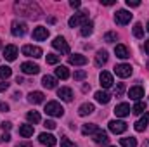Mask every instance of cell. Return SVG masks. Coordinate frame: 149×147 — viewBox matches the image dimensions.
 <instances>
[{
    "instance_id": "cell-24",
    "label": "cell",
    "mask_w": 149,
    "mask_h": 147,
    "mask_svg": "<svg viewBox=\"0 0 149 147\" xmlns=\"http://www.w3.org/2000/svg\"><path fill=\"white\" fill-rule=\"evenodd\" d=\"M114 54H116V57H120V59H127V57H130L128 49H127L125 45H121V43L114 47Z\"/></svg>"
},
{
    "instance_id": "cell-31",
    "label": "cell",
    "mask_w": 149,
    "mask_h": 147,
    "mask_svg": "<svg viewBox=\"0 0 149 147\" xmlns=\"http://www.w3.org/2000/svg\"><path fill=\"white\" fill-rule=\"evenodd\" d=\"M120 144L121 147H137V140L134 137H125V139H120Z\"/></svg>"
},
{
    "instance_id": "cell-3",
    "label": "cell",
    "mask_w": 149,
    "mask_h": 147,
    "mask_svg": "<svg viewBox=\"0 0 149 147\" xmlns=\"http://www.w3.org/2000/svg\"><path fill=\"white\" fill-rule=\"evenodd\" d=\"M85 23H88V12H85V10H81V12H78V14L71 16V17H70V21H68L70 28H78V26H83Z\"/></svg>"
},
{
    "instance_id": "cell-45",
    "label": "cell",
    "mask_w": 149,
    "mask_h": 147,
    "mask_svg": "<svg viewBox=\"0 0 149 147\" xmlns=\"http://www.w3.org/2000/svg\"><path fill=\"white\" fill-rule=\"evenodd\" d=\"M9 140H10V135H9V133L0 135V142H9Z\"/></svg>"
},
{
    "instance_id": "cell-33",
    "label": "cell",
    "mask_w": 149,
    "mask_h": 147,
    "mask_svg": "<svg viewBox=\"0 0 149 147\" xmlns=\"http://www.w3.org/2000/svg\"><path fill=\"white\" fill-rule=\"evenodd\" d=\"M10 74H12V69L9 66H0V80H7L10 78Z\"/></svg>"
},
{
    "instance_id": "cell-36",
    "label": "cell",
    "mask_w": 149,
    "mask_h": 147,
    "mask_svg": "<svg viewBox=\"0 0 149 147\" xmlns=\"http://www.w3.org/2000/svg\"><path fill=\"white\" fill-rule=\"evenodd\" d=\"M116 40H118V35H116L114 31H109V33L104 35V42H108V43H113V42H116Z\"/></svg>"
},
{
    "instance_id": "cell-49",
    "label": "cell",
    "mask_w": 149,
    "mask_h": 147,
    "mask_svg": "<svg viewBox=\"0 0 149 147\" xmlns=\"http://www.w3.org/2000/svg\"><path fill=\"white\" fill-rule=\"evenodd\" d=\"M16 147H33V146H31V142H23V144H17Z\"/></svg>"
},
{
    "instance_id": "cell-47",
    "label": "cell",
    "mask_w": 149,
    "mask_h": 147,
    "mask_svg": "<svg viewBox=\"0 0 149 147\" xmlns=\"http://www.w3.org/2000/svg\"><path fill=\"white\" fill-rule=\"evenodd\" d=\"M0 111H3V112H7V111H9V104H5V102H2V104H0Z\"/></svg>"
},
{
    "instance_id": "cell-37",
    "label": "cell",
    "mask_w": 149,
    "mask_h": 147,
    "mask_svg": "<svg viewBox=\"0 0 149 147\" xmlns=\"http://www.w3.org/2000/svg\"><path fill=\"white\" fill-rule=\"evenodd\" d=\"M125 92V83H116V88H114V95L116 97H121Z\"/></svg>"
},
{
    "instance_id": "cell-28",
    "label": "cell",
    "mask_w": 149,
    "mask_h": 147,
    "mask_svg": "<svg viewBox=\"0 0 149 147\" xmlns=\"http://www.w3.org/2000/svg\"><path fill=\"white\" fill-rule=\"evenodd\" d=\"M56 78L68 80V78H70V69H68L66 66H57V68H56Z\"/></svg>"
},
{
    "instance_id": "cell-40",
    "label": "cell",
    "mask_w": 149,
    "mask_h": 147,
    "mask_svg": "<svg viewBox=\"0 0 149 147\" xmlns=\"http://www.w3.org/2000/svg\"><path fill=\"white\" fill-rule=\"evenodd\" d=\"M73 76H74V80H78V81H80V80H83V78L87 76V73H85L83 69H78V71H74Z\"/></svg>"
},
{
    "instance_id": "cell-39",
    "label": "cell",
    "mask_w": 149,
    "mask_h": 147,
    "mask_svg": "<svg viewBox=\"0 0 149 147\" xmlns=\"http://www.w3.org/2000/svg\"><path fill=\"white\" fill-rule=\"evenodd\" d=\"M61 147H76V146H74V144L71 142V140H70V139L63 137V139H61Z\"/></svg>"
},
{
    "instance_id": "cell-38",
    "label": "cell",
    "mask_w": 149,
    "mask_h": 147,
    "mask_svg": "<svg viewBox=\"0 0 149 147\" xmlns=\"http://www.w3.org/2000/svg\"><path fill=\"white\" fill-rule=\"evenodd\" d=\"M59 62V55L56 54H47V64H57Z\"/></svg>"
},
{
    "instance_id": "cell-27",
    "label": "cell",
    "mask_w": 149,
    "mask_h": 147,
    "mask_svg": "<svg viewBox=\"0 0 149 147\" xmlns=\"http://www.w3.org/2000/svg\"><path fill=\"white\" fill-rule=\"evenodd\" d=\"M106 62H108V52H106V50H99L97 55H95V66L101 68V66L106 64Z\"/></svg>"
},
{
    "instance_id": "cell-46",
    "label": "cell",
    "mask_w": 149,
    "mask_h": 147,
    "mask_svg": "<svg viewBox=\"0 0 149 147\" xmlns=\"http://www.w3.org/2000/svg\"><path fill=\"white\" fill-rule=\"evenodd\" d=\"M7 88H9V83H7V81H2V83H0V92H5Z\"/></svg>"
},
{
    "instance_id": "cell-21",
    "label": "cell",
    "mask_w": 149,
    "mask_h": 147,
    "mask_svg": "<svg viewBox=\"0 0 149 147\" xmlns=\"http://www.w3.org/2000/svg\"><path fill=\"white\" fill-rule=\"evenodd\" d=\"M148 125H149V112H144V116L135 123V126H134V128H135L137 132H144V130L148 128Z\"/></svg>"
},
{
    "instance_id": "cell-18",
    "label": "cell",
    "mask_w": 149,
    "mask_h": 147,
    "mask_svg": "<svg viewBox=\"0 0 149 147\" xmlns=\"http://www.w3.org/2000/svg\"><path fill=\"white\" fill-rule=\"evenodd\" d=\"M128 95H130V99H134V101L139 102V101L144 97V88L139 87V85H135V87H132V88L128 90Z\"/></svg>"
},
{
    "instance_id": "cell-48",
    "label": "cell",
    "mask_w": 149,
    "mask_h": 147,
    "mask_svg": "<svg viewBox=\"0 0 149 147\" xmlns=\"http://www.w3.org/2000/svg\"><path fill=\"white\" fill-rule=\"evenodd\" d=\"M101 3H102V5H113L114 0H101Z\"/></svg>"
},
{
    "instance_id": "cell-4",
    "label": "cell",
    "mask_w": 149,
    "mask_h": 147,
    "mask_svg": "<svg viewBox=\"0 0 149 147\" xmlns=\"http://www.w3.org/2000/svg\"><path fill=\"white\" fill-rule=\"evenodd\" d=\"M26 31H28V24H26L24 21H14V23L10 24V33H12L14 37H24Z\"/></svg>"
},
{
    "instance_id": "cell-2",
    "label": "cell",
    "mask_w": 149,
    "mask_h": 147,
    "mask_svg": "<svg viewBox=\"0 0 149 147\" xmlns=\"http://www.w3.org/2000/svg\"><path fill=\"white\" fill-rule=\"evenodd\" d=\"M43 111H45L49 116H54V118H61V116L64 114V107H63L59 102H56V101L47 102V106H45V109Z\"/></svg>"
},
{
    "instance_id": "cell-23",
    "label": "cell",
    "mask_w": 149,
    "mask_h": 147,
    "mask_svg": "<svg viewBox=\"0 0 149 147\" xmlns=\"http://www.w3.org/2000/svg\"><path fill=\"white\" fill-rule=\"evenodd\" d=\"M95 101L99 102V104H108L109 101H111V95L108 94V92H104V90H99V92H95Z\"/></svg>"
},
{
    "instance_id": "cell-42",
    "label": "cell",
    "mask_w": 149,
    "mask_h": 147,
    "mask_svg": "<svg viewBox=\"0 0 149 147\" xmlns=\"http://www.w3.org/2000/svg\"><path fill=\"white\" fill-rule=\"evenodd\" d=\"M127 5H128V7H139L141 2H139V0H127Z\"/></svg>"
},
{
    "instance_id": "cell-41",
    "label": "cell",
    "mask_w": 149,
    "mask_h": 147,
    "mask_svg": "<svg viewBox=\"0 0 149 147\" xmlns=\"http://www.w3.org/2000/svg\"><path fill=\"white\" fill-rule=\"evenodd\" d=\"M43 126H45V128H49V130H54V128H56V121H52V119H45Z\"/></svg>"
},
{
    "instance_id": "cell-15",
    "label": "cell",
    "mask_w": 149,
    "mask_h": 147,
    "mask_svg": "<svg viewBox=\"0 0 149 147\" xmlns=\"http://www.w3.org/2000/svg\"><path fill=\"white\" fill-rule=\"evenodd\" d=\"M94 142H95L97 146H106V144L109 142V137H108V133H106L104 130H97V132L94 133Z\"/></svg>"
},
{
    "instance_id": "cell-8",
    "label": "cell",
    "mask_w": 149,
    "mask_h": 147,
    "mask_svg": "<svg viewBox=\"0 0 149 147\" xmlns=\"http://www.w3.org/2000/svg\"><path fill=\"white\" fill-rule=\"evenodd\" d=\"M108 126H109V132H113L114 135H120L127 130V123L121 121V119H113V121H109Z\"/></svg>"
},
{
    "instance_id": "cell-7",
    "label": "cell",
    "mask_w": 149,
    "mask_h": 147,
    "mask_svg": "<svg viewBox=\"0 0 149 147\" xmlns=\"http://www.w3.org/2000/svg\"><path fill=\"white\" fill-rule=\"evenodd\" d=\"M52 47H54L56 50H59L61 54H70V45H68V42H66L63 37H56L54 38Z\"/></svg>"
},
{
    "instance_id": "cell-19",
    "label": "cell",
    "mask_w": 149,
    "mask_h": 147,
    "mask_svg": "<svg viewBox=\"0 0 149 147\" xmlns=\"http://www.w3.org/2000/svg\"><path fill=\"white\" fill-rule=\"evenodd\" d=\"M42 85H43L47 90L56 88V85H57V78H56V76H50V74H45V76L42 78Z\"/></svg>"
},
{
    "instance_id": "cell-35",
    "label": "cell",
    "mask_w": 149,
    "mask_h": 147,
    "mask_svg": "<svg viewBox=\"0 0 149 147\" xmlns=\"http://www.w3.org/2000/svg\"><path fill=\"white\" fill-rule=\"evenodd\" d=\"M144 111H146V102H141V101L132 107V112H134V114H142Z\"/></svg>"
},
{
    "instance_id": "cell-44",
    "label": "cell",
    "mask_w": 149,
    "mask_h": 147,
    "mask_svg": "<svg viewBox=\"0 0 149 147\" xmlns=\"http://www.w3.org/2000/svg\"><path fill=\"white\" fill-rule=\"evenodd\" d=\"M70 5H71L73 9H78V7L81 5V2H80V0H71V2H70Z\"/></svg>"
},
{
    "instance_id": "cell-29",
    "label": "cell",
    "mask_w": 149,
    "mask_h": 147,
    "mask_svg": "<svg viewBox=\"0 0 149 147\" xmlns=\"http://www.w3.org/2000/svg\"><path fill=\"white\" fill-rule=\"evenodd\" d=\"M92 31H94V23H92V21H88V23H85V24L81 26L80 35H81V37H90V35H92Z\"/></svg>"
},
{
    "instance_id": "cell-51",
    "label": "cell",
    "mask_w": 149,
    "mask_h": 147,
    "mask_svg": "<svg viewBox=\"0 0 149 147\" xmlns=\"http://www.w3.org/2000/svg\"><path fill=\"white\" fill-rule=\"evenodd\" d=\"M144 147H149V140H146V142H144Z\"/></svg>"
},
{
    "instance_id": "cell-17",
    "label": "cell",
    "mask_w": 149,
    "mask_h": 147,
    "mask_svg": "<svg viewBox=\"0 0 149 147\" xmlns=\"http://www.w3.org/2000/svg\"><path fill=\"white\" fill-rule=\"evenodd\" d=\"M130 106L127 104V102H121V104H118L116 107H114V114L118 116V118H125V116H128L130 114Z\"/></svg>"
},
{
    "instance_id": "cell-10",
    "label": "cell",
    "mask_w": 149,
    "mask_h": 147,
    "mask_svg": "<svg viewBox=\"0 0 149 147\" xmlns=\"http://www.w3.org/2000/svg\"><path fill=\"white\" fill-rule=\"evenodd\" d=\"M38 140H40V144H43V146H47V147H54L57 144V139L54 135H50V133H40Z\"/></svg>"
},
{
    "instance_id": "cell-16",
    "label": "cell",
    "mask_w": 149,
    "mask_h": 147,
    "mask_svg": "<svg viewBox=\"0 0 149 147\" xmlns=\"http://www.w3.org/2000/svg\"><path fill=\"white\" fill-rule=\"evenodd\" d=\"M21 71L24 74H37L40 73V66L35 62H23L21 64Z\"/></svg>"
},
{
    "instance_id": "cell-30",
    "label": "cell",
    "mask_w": 149,
    "mask_h": 147,
    "mask_svg": "<svg viewBox=\"0 0 149 147\" xmlns=\"http://www.w3.org/2000/svg\"><path fill=\"white\" fill-rule=\"evenodd\" d=\"M97 130H99V128H97V125H94V123H87V125L81 126V133H83V135H94Z\"/></svg>"
},
{
    "instance_id": "cell-32",
    "label": "cell",
    "mask_w": 149,
    "mask_h": 147,
    "mask_svg": "<svg viewBox=\"0 0 149 147\" xmlns=\"http://www.w3.org/2000/svg\"><path fill=\"white\" fill-rule=\"evenodd\" d=\"M26 118H28V121L33 123V125H35V123H40V112H38V111H30V112L26 114Z\"/></svg>"
},
{
    "instance_id": "cell-50",
    "label": "cell",
    "mask_w": 149,
    "mask_h": 147,
    "mask_svg": "<svg viewBox=\"0 0 149 147\" xmlns=\"http://www.w3.org/2000/svg\"><path fill=\"white\" fill-rule=\"evenodd\" d=\"M144 50H146V54L149 55V40L146 42V43H144Z\"/></svg>"
},
{
    "instance_id": "cell-52",
    "label": "cell",
    "mask_w": 149,
    "mask_h": 147,
    "mask_svg": "<svg viewBox=\"0 0 149 147\" xmlns=\"http://www.w3.org/2000/svg\"><path fill=\"white\" fill-rule=\"evenodd\" d=\"M148 31H149V21H148Z\"/></svg>"
},
{
    "instance_id": "cell-1",
    "label": "cell",
    "mask_w": 149,
    "mask_h": 147,
    "mask_svg": "<svg viewBox=\"0 0 149 147\" xmlns=\"http://www.w3.org/2000/svg\"><path fill=\"white\" fill-rule=\"evenodd\" d=\"M14 9H16V12H19V16L31 17V19H38L40 14H42L40 5H38L37 2H31V0H28V2H17L14 5Z\"/></svg>"
},
{
    "instance_id": "cell-25",
    "label": "cell",
    "mask_w": 149,
    "mask_h": 147,
    "mask_svg": "<svg viewBox=\"0 0 149 147\" xmlns=\"http://www.w3.org/2000/svg\"><path fill=\"white\" fill-rule=\"evenodd\" d=\"M33 132H35L33 125H21V126H19V135H21V137H24V139L31 137V135H33Z\"/></svg>"
},
{
    "instance_id": "cell-9",
    "label": "cell",
    "mask_w": 149,
    "mask_h": 147,
    "mask_svg": "<svg viewBox=\"0 0 149 147\" xmlns=\"http://www.w3.org/2000/svg\"><path fill=\"white\" fill-rule=\"evenodd\" d=\"M132 66L130 64H118L116 68H114V73L116 76H120V78H128L130 74H132Z\"/></svg>"
},
{
    "instance_id": "cell-6",
    "label": "cell",
    "mask_w": 149,
    "mask_h": 147,
    "mask_svg": "<svg viewBox=\"0 0 149 147\" xmlns=\"http://www.w3.org/2000/svg\"><path fill=\"white\" fill-rule=\"evenodd\" d=\"M21 52H23L26 57H33V59L42 57V49L37 47V45H24V47L21 49Z\"/></svg>"
},
{
    "instance_id": "cell-20",
    "label": "cell",
    "mask_w": 149,
    "mask_h": 147,
    "mask_svg": "<svg viewBox=\"0 0 149 147\" xmlns=\"http://www.w3.org/2000/svg\"><path fill=\"white\" fill-rule=\"evenodd\" d=\"M70 64H73V66H83V64H87V57L85 55H81V54H73V55H70Z\"/></svg>"
},
{
    "instance_id": "cell-26",
    "label": "cell",
    "mask_w": 149,
    "mask_h": 147,
    "mask_svg": "<svg viewBox=\"0 0 149 147\" xmlns=\"http://www.w3.org/2000/svg\"><path fill=\"white\" fill-rule=\"evenodd\" d=\"M43 99H45V95L42 92H30V95H28V101L31 104H42Z\"/></svg>"
},
{
    "instance_id": "cell-34",
    "label": "cell",
    "mask_w": 149,
    "mask_h": 147,
    "mask_svg": "<svg viewBox=\"0 0 149 147\" xmlns=\"http://www.w3.org/2000/svg\"><path fill=\"white\" fill-rule=\"evenodd\" d=\"M134 37L135 38H142L144 37V28H142L141 23H135V24H134Z\"/></svg>"
},
{
    "instance_id": "cell-11",
    "label": "cell",
    "mask_w": 149,
    "mask_h": 147,
    "mask_svg": "<svg viewBox=\"0 0 149 147\" xmlns=\"http://www.w3.org/2000/svg\"><path fill=\"white\" fill-rule=\"evenodd\" d=\"M47 38H49V30H47L45 26H37V28L33 30V40L43 42V40H47Z\"/></svg>"
},
{
    "instance_id": "cell-54",
    "label": "cell",
    "mask_w": 149,
    "mask_h": 147,
    "mask_svg": "<svg viewBox=\"0 0 149 147\" xmlns=\"http://www.w3.org/2000/svg\"><path fill=\"white\" fill-rule=\"evenodd\" d=\"M148 68H149V64H148Z\"/></svg>"
},
{
    "instance_id": "cell-22",
    "label": "cell",
    "mask_w": 149,
    "mask_h": 147,
    "mask_svg": "<svg viewBox=\"0 0 149 147\" xmlns=\"http://www.w3.org/2000/svg\"><path fill=\"white\" fill-rule=\"evenodd\" d=\"M94 111H95L94 104H90V102H85V104H81V106L78 107V114H80V116H88V114H92Z\"/></svg>"
},
{
    "instance_id": "cell-53",
    "label": "cell",
    "mask_w": 149,
    "mask_h": 147,
    "mask_svg": "<svg viewBox=\"0 0 149 147\" xmlns=\"http://www.w3.org/2000/svg\"><path fill=\"white\" fill-rule=\"evenodd\" d=\"M109 147H114V146H109Z\"/></svg>"
},
{
    "instance_id": "cell-14",
    "label": "cell",
    "mask_w": 149,
    "mask_h": 147,
    "mask_svg": "<svg viewBox=\"0 0 149 147\" xmlns=\"http://www.w3.org/2000/svg\"><path fill=\"white\" fill-rule=\"evenodd\" d=\"M57 97H61V101H64V102H71L73 101V90L68 87H61L57 90Z\"/></svg>"
},
{
    "instance_id": "cell-13",
    "label": "cell",
    "mask_w": 149,
    "mask_h": 147,
    "mask_svg": "<svg viewBox=\"0 0 149 147\" xmlns=\"http://www.w3.org/2000/svg\"><path fill=\"white\" fill-rule=\"evenodd\" d=\"M17 54H19V50H17L16 45H7V47L3 49V57H5L7 61H16Z\"/></svg>"
},
{
    "instance_id": "cell-43",
    "label": "cell",
    "mask_w": 149,
    "mask_h": 147,
    "mask_svg": "<svg viewBox=\"0 0 149 147\" xmlns=\"http://www.w3.org/2000/svg\"><path fill=\"white\" fill-rule=\"evenodd\" d=\"M10 126H12V123H10V121H3V123H2V130H7V132H9V130H10Z\"/></svg>"
},
{
    "instance_id": "cell-5",
    "label": "cell",
    "mask_w": 149,
    "mask_h": 147,
    "mask_svg": "<svg viewBox=\"0 0 149 147\" xmlns=\"http://www.w3.org/2000/svg\"><path fill=\"white\" fill-rule=\"evenodd\" d=\"M132 12H128V10H125V9H121V10H118L116 12V16H114V21H116V24H120V26H125V24H128L130 21H132Z\"/></svg>"
},
{
    "instance_id": "cell-12",
    "label": "cell",
    "mask_w": 149,
    "mask_h": 147,
    "mask_svg": "<svg viewBox=\"0 0 149 147\" xmlns=\"http://www.w3.org/2000/svg\"><path fill=\"white\" fill-rule=\"evenodd\" d=\"M99 81H101V87L102 88H111L113 87V74L108 73V71H102V73L99 74Z\"/></svg>"
}]
</instances>
